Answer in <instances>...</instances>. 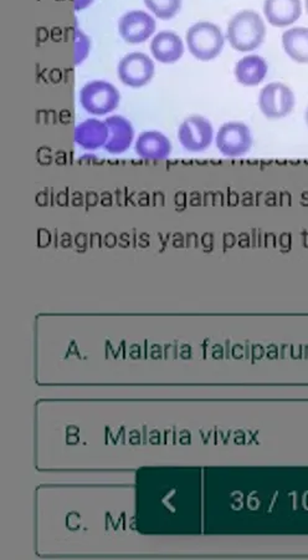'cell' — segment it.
I'll list each match as a JSON object with an SVG mask.
<instances>
[{
  "mask_svg": "<svg viewBox=\"0 0 308 560\" xmlns=\"http://www.w3.org/2000/svg\"><path fill=\"white\" fill-rule=\"evenodd\" d=\"M135 151L142 160L164 161L172 154V142L159 131H145L137 137Z\"/></svg>",
  "mask_w": 308,
  "mask_h": 560,
  "instance_id": "9c48e42d",
  "label": "cell"
},
{
  "mask_svg": "<svg viewBox=\"0 0 308 560\" xmlns=\"http://www.w3.org/2000/svg\"><path fill=\"white\" fill-rule=\"evenodd\" d=\"M185 40L192 56L202 61H210L217 58L225 43L222 29L209 21H199L190 26Z\"/></svg>",
  "mask_w": 308,
  "mask_h": 560,
  "instance_id": "7a4b0ae2",
  "label": "cell"
},
{
  "mask_svg": "<svg viewBox=\"0 0 308 560\" xmlns=\"http://www.w3.org/2000/svg\"><path fill=\"white\" fill-rule=\"evenodd\" d=\"M150 51L155 60L162 64L177 63L183 56L184 44L179 35L163 30L154 36L150 43Z\"/></svg>",
  "mask_w": 308,
  "mask_h": 560,
  "instance_id": "4fadbf2b",
  "label": "cell"
},
{
  "mask_svg": "<svg viewBox=\"0 0 308 560\" xmlns=\"http://www.w3.org/2000/svg\"><path fill=\"white\" fill-rule=\"evenodd\" d=\"M108 127L106 121L87 119L75 127L73 140L77 146L87 151H96L105 147L108 140Z\"/></svg>",
  "mask_w": 308,
  "mask_h": 560,
  "instance_id": "8fae6325",
  "label": "cell"
},
{
  "mask_svg": "<svg viewBox=\"0 0 308 560\" xmlns=\"http://www.w3.org/2000/svg\"><path fill=\"white\" fill-rule=\"evenodd\" d=\"M264 14L269 23L277 28L294 24L302 14L301 0H265Z\"/></svg>",
  "mask_w": 308,
  "mask_h": 560,
  "instance_id": "7c38bea8",
  "label": "cell"
},
{
  "mask_svg": "<svg viewBox=\"0 0 308 560\" xmlns=\"http://www.w3.org/2000/svg\"><path fill=\"white\" fill-rule=\"evenodd\" d=\"M269 71L265 59L259 55H247L235 64L236 80L244 86H256L264 81Z\"/></svg>",
  "mask_w": 308,
  "mask_h": 560,
  "instance_id": "5bb4252c",
  "label": "cell"
},
{
  "mask_svg": "<svg viewBox=\"0 0 308 560\" xmlns=\"http://www.w3.org/2000/svg\"><path fill=\"white\" fill-rule=\"evenodd\" d=\"M90 48H91V43L90 39L81 29L75 28V53H73V64L75 65H80L83 63V60L88 56L90 53Z\"/></svg>",
  "mask_w": 308,
  "mask_h": 560,
  "instance_id": "e0dca14e",
  "label": "cell"
},
{
  "mask_svg": "<svg viewBox=\"0 0 308 560\" xmlns=\"http://www.w3.org/2000/svg\"><path fill=\"white\" fill-rule=\"evenodd\" d=\"M108 127V140L105 145V150L111 155H120L130 150L132 142L135 140V130L130 120L120 115L107 117Z\"/></svg>",
  "mask_w": 308,
  "mask_h": 560,
  "instance_id": "30bf717a",
  "label": "cell"
},
{
  "mask_svg": "<svg viewBox=\"0 0 308 560\" xmlns=\"http://www.w3.org/2000/svg\"><path fill=\"white\" fill-rule=\"evenodd\" d=\"M155 30V20L148 13L142 10H132L120 16L118 33L120 38L128 44L145 43L150 39Z\"/></svg>",
  "mask_w": 308,
  "mask_h": 560,
  "instance_id": "ba28073f",
  "label": "cell"
},
{
  "mask_svg": "<svg viewBox=\"0 0 308 560\" xmlns=\"http://www.w3.org/2000/svg\"><path fill=\"white\" fill-rule=\"evenodd\" d=\"M304 120H306V122H307L308 125V106L307 109H306V114H304Z\"/></svg>",
  "mask_w": 308,
  "mask_h": 560,
  "instance_id": "d6986e66",
  "label": "cell"
},
{
  "mask_svg": "<svg viewBox=\"0 0 308 560\" xmlns=\"http://www.w3.org/2000/svg\"><path fill=\"white\" fill-rule=\"evenodd\" d=\"M306 10H307L308 13V0H306Z\"/></svg>",
  "mask_w": 308,
  "mask_h": 560,
  "instance_id": "ffe728a7",
  "label": "cell"
},
{
  "mask_svg": "<svg viewBox=\"0 0 308 560\" xmlns=\"http://www.w3.org/2000/svg\"><path fill=\"white\" fill-rule=\"evenodd\" d=\"M153 60L143 53L127 54L117 66V75L125 86H145L154 75Z\"/></svg>",
  "mask_w": 308,
  "mask_h": 560,
  "instance_id": "52a82bcc",
  "label": "cell"
},
{
  "mask_svg": "<svg viewBox=\"0 0 308 560\" xmlns=\"http://www.w3.org/2000/svg\"><path fill=\"white\" fill-rule=\"evenodd\" d=\"M282 46L289 58L301 64H308V28L294 26L282 35Z\"/></svg>",
  "mask_w": 308,
  "mask_h": 560,
  "instance_id": "9a60e30c",
  "label": "cell"
},
{
  "mask_svg": "<svg viewBox=\"0 0 308 560\" xmlns=\"http://www.w3.org/2000/svg\"><path fill=\"white\" fill-rule=\"evenodd\" d=\"M265 36V23L254 10H242L234 15L227 24V38L231 48L241 53L259 48Z\"/></svg>",
  "mask_w": 308,
  "mask_h": 560,
  "instance_id": "6da1fadb",
  "label": "cell"
},
{
  "mask_svg": "<svg viewBox=\"0 0 308 560\" xmlns=\"http://www.w3.org/2000/svg\"><path fill=\"white\" fill-rule=\"evenodd\" d=\"M252 142L254 139L250 127L240 121H230L224 124L215 137L219 152L231 159L247 155L252 147Z\"/></svg>",
  "mask_w": 308,
  "mask_h": 560,
  "instance_id": "277c9868",
  "label": "cell"
},
{
  "mask_svg": "<svg viewBox=\"0 0 308 560\" xmlns=\"http://www.w3.org/2000/svg\"><path fill=\"white\" fill-rule=\"evenodd\" d=\"M93 0H73V8L76 11L85 9L88 5L92 4Z\"/></svg>",
  "mask_w": 308,
  "mask_h": 560,
  "instance_id": "ac0fdd59",
  "label": "cell"
},
{
  "mask_svg": "<svg viewBox=\"0 0 308 560\" xmlns=\"http://www.w3.org/2000/svg\"><path fill=\"white\" fill-rule=\"evenodd\" d=\"M294 91L282 82H270L259 95V107L270 120L287 116L294 110Z\"/></svg>",
  "mask_w": 308,
  "mask_h": 560,
  "instance_id": "5b68a950",
  "label": "cell"
},
{
  "mask_svg": "<svg viewBox=\"0 0 308 560\" xmlns=\"http://www.w3.org/2000/svg\"><path fill=\"white\" fill-rule=\"evenodd\" d=\"M145 6L159 19H172L182 8V0H143Z\"/></svg>",
  "mask_w": 308,
  "mask_h": 560,
  "instance_id": "2e32d148",
  "label": "cell"
},
{
  "mask_svg": "<svg viewBox=\"0 0 308 560\" xmlns=\"http://www.w3.org/2000/svg\"><path fill=\"white\" fill-rule=\"evenodd\" d=\"M178 140L184 150L192 154L207 150L214 140L212 122L200 115L187 117L179 126Z\"/></svg>",
  "mask_w": 308,
  "mask_h": 560,
  "instance_id": "8992f818",
  "label": "cell"
},
{
  "mask_svg": "<svg viewBox=\"0 0 308 560\" xmlns=\"http://www.w3.org/2000/svg\"><path fill=\"white\" fill-rule=\"evenodd\" d=\"M120 101V94L117 87L103 80L87 82L80 91L82 109L96 116L115 111Z\"/></svg>",
  "mask_w": 308,
  "mask_h": 560,
  "instance_id": "3957f363",
  "label": "cell"
}]
</instances>
